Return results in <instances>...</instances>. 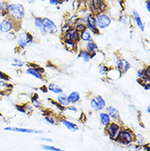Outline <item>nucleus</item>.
Returning <instances> with one entry per match:
<instances>
[{"mask_svg": "<svg viewBox=\"0 0 150 151\" xmlns=\"http://www.w3.org/2000/svg\"><path fill=\"white\" fill-rule=\"evenodd\" d=\"M26 73L28 74V75L34 76V78H36V79L43 80V76H42L41 73L39 72L37 67H36V68H33V67L28 68L27 70H26Z\"/></svg>", "mask_w": 150, "mask_h": 151, "instance_id": "15", "label": "nucleus"}, {"mask_svg": "<svg viewBox=\"0 0 150 151\" xmlns=\"http://www.w3.org/2000/svg\"><path fill=\"white\" fill-rule=\"evenodd\" d=\"M17 109L18 110L19 112H21V113H27V109H26V106L25 105H17Z\"/></svg>", "mask_w": 150, "mask_h": 151, "instance_id": "39", "label": "nucleus"}, {"mask_svg": "<svg viewBox=\"0 0 150 151\" xmlns=\"http://www.w3.org/2000/svg\"><path fill=\"white\" fill-rule=\"evenodd\" d=\"M94 99L97 100L98 104V105H99V107H100L101 110H103V109H105L106 101L104 100V99L103 98L102 96H100V95H97V96H95Z\"/></svg>", "mask_w": 150, "mask_h": 151, "instance_id": "27", "label": "nucleus"}, {"mask_svg": "<svg viewBox=\"0 0 150 151\" xmlns=\"http://www.w3.org/2000/svg\"><path fill=\"white\" fill-rule=\"evenodd\" d=\"M48 91H50L51 92H53V94H59L63 93V90L59 87L57 85L54 83H50L48 86Z\"/></svg>", "mask_w": 150, "mask_h": 151, "instance_id": "25", "label": "nucleus"}, {"mask_svg": "<svg viewBox=\"0 0 150 151\" xmlns=\"http://www.w3.org/2000/svg\"><path fill=\"white\" fill-rule=\"evenodd\" d=\"M7 13L10 16L11 20H13L16 22H18L25 17V8L21 4H8Z\"/></svg>", "mask_w": 150, "mask_h": 151, "instance_id": "1", "label": "nucleus"}, {"mask_svg": "<svg viewBox=\"0 0 150 151\" xmlns=\"http://www.w3.org/2000/svg\"><path fill=\"white\" fill-rule=\"evenodd\" d=\"M43 25L44 27V30L46 33H49V34H56L57 32V27L56 24L53 22L51 19L48 18V17H44L43 18Z\"/></svg>", "mask_w": 150, "mask_h": 151, "instance_id": "9", "label": "nucleus"}, {"mask_svg": "<svg viewBox=\"0 0 150 151\" xmlns=\"http://www.w3.org/2000/svg\"><path fill=\"white\" fill-rule=\"evenodd\" d=\"M143 72H144V69H140V70H139V71L137 72V76L139 77V79H140V78L142 77Z\"/></svg>", "mask_w": 150, "mask_h": 151, "instance_id": "44", "label": "nucleus"}, {"mask_svg": "<svg viewBox=\"0 0 150 151\" xmlns=\"http://www.w3.org/2000/svg\"><path fill=\"white\" fill-rule=\"evenodd\" d=\"M121 22L123 23V24H126V23H127V17L126 16H123V17H121L120 18Z\"/></svg>", "mask_w": 150, "mask_h": 151, "instance_id": "41", "label": "nucleus"}, {"mask_svg": "<svg viewBox=\"0 0 150 151\" xmlns=\"http://www.w3.org/2000/svg\"><path fill=\"white\" fill-rule=\"evenodd\" d=\"M40 147L45 150L49 151H65L63 150H62V149H59V148L54 147V146H52V145H40Z\"/></svg>", "mask_w": 150, "mask_h": 151, "instance_id": "28", "label": "nucleus"}, {"mask_svg": "<svg viewBox=\"0 0 150 151\" xmlns=\"http://www.w3.org/2000/svg\"><path fill=\"white\" fill-rule=\"evenodd\" d=\"M80 39L85 42L93 41V37H92V34L89 30H85L81 33H80Z\"/></svg>", "mask_w": 150, "mask_h": 151, "instance_id": "24", "label": "nucleus"}, {"mask_svg": "<svg viewBox=\"0 0 150 151\" xmlns=\"http://www.w3.org/2000/svg\"><path fill=\"white\" fill-rule=\"evenodd\" d=\"M78 58H82V60L85 62V63H90V60L93 58V56L87 52L85 49H81L80 51V53L78 54Z\"/></svg>", "mask_w": 150, "mask_h": 151, "instance_id": "22", "label": "nucleus"}, {"mask_svg": "<svg viewBox=\"0 0 150 151\" xmlns=\"http://www.w3.org/2000/svg\"><path fill=\"white\" fill-rule=\"evenodd\" d=\"M80 22L85 24L87 30H90V32H93L94 35L99 34V30L97 28L96 18L94 13H88L86 15H85L80 19Z\"/></svg>", "mask_w": 150, "mask_h": 151, "instance_id": "2", "label": "nucleus"}, {"mask_svg": "<svg viewBox=\"0 0 150 151\" xmlns=\"http://www.w3.org/2000/svg\"><path fill=\"white\" fill-rule=\"evenodd\" d=\"M30 101H31V104H32V105L34 106V108H40L42 106V103L40 102V100L39 99V97H38L37 94H34L31 99H30Z\"/></svg>", "mask_w": 150, "mask_h": 151, "instance_id": "26", "label": "nucleus"}, {"mask_svg": "<svg viewBox=\"0 0 150 151\" xmlns=\"http://www.w3.org/2000/svg\"><path fill=\"white\" fill-rule=\"evenodd\" d=\"M27 2H28V3H29V4H34V3H35V0H27Z\"/></svg>", "mask_w": 150, "mask_h": 151, "instance_id": "46", "label": "nucleus"}, {"mask_svg": "<svg viewBox=\"0 0 150 151\" xmlns=\"http://www.w3.org/2000/svg\"><path fill=\"white\" fill-rule=\"evenodd\" d=\"M57 103L61 106H62V107H67V106L71 104L70 102L68 101L67 94H64V93L57 94Z\"/></svg>", "mask_w": 150, "mask_h": 151, "instance_id": "17", "label": "nucleus"}, {"mask_svg": "<svg viewBox=\"0 0 150 151\" xmlns=\"http://www.w3.org/2000/svg\"><path fill=\"white\" fill-rule=\"evenodd\" d=\"M91 8L94 12H96V15H97L98 13H102L105 11L107 8V4L103 0H92Z\"/></svg>", "mask_w": 150, "mask_h": 151, "instance_id": "10", "label": "nucleus"}, {"mask_svg": "<svg viewBox=\"0 0 150 151\" xmlns=\"http://www.w3.org/2000/svg\"><path fill=\"white\" fill-rule=\"evenodd\" d=\"M8 87H11V85L4 80H0V88H8Z\"/></svg>", "mask_w": 150, "mask_h": 151, "instance_id": "36", "label": "nucleus"}, {"mask_svg": "<svg viewBox=\"0 0 150 151\" xmlns=\"http://www.w3.org/2000/svg\"><path fill=\"white\" fill-rule=\"evenodd\" d=\"M109 68L108 67H106L105 65H100L98 67V72L102 74V75H106V73L108 72Z\"/></svg>", "mask_w": 150, "mask_h": 151, "instance_id": "33", "label": "nucleus"}, {"mask_svg": "<svg viewBox=\"0 0 150 151\" xmlns=\"http://www.w3.org/2000/svg\"><path fill=\"white\" fill-rule=\"evenodd\" d=\"M146 8H147V10H148V12H150V1L149 0L146 1Z\"/></svg>", "mask_w": 150, "mask_h": 151, "instance_id": "45", "label": "nucleus"}, {"mask_svg": "<svg viewBox=\"0 0 150 151\" xmlns=\"http://www.w3.org/2000/svg\"><path fill=\"white\" fill-rule=\"evenodd\" d=\"M80 40V32L75 30V28L68 30L63 35L64 42H72L74 44H77L79 43Z\"/></svg>", "mask_w": 150, "mask_h": 151, "instance_id": "5", "label": "nucleus"}, {"mask_svg": "<svg viewBox=\"0 0 150 151\" xmlns=\"http://www.w3.org/2000/svg\"><path fill=\"white\" fill-rule=\"evenodd\" d=\"M132 14H133V17L135 19V22L136 23V25H137V27H139L141 31H144V24L143 23L139 12L136 11L135 9H133L132 10Z\"/></svg>", "mask_w": 150, "mask_h": 151, "instance_id": "16", "label": "nucleus"}, {"mask_svg": "<svg viewBox=\"0 0 150 151\" xmlns=\"http://www.w3.org/2000/svg\"><path fill=\"white\" fill-rule=\"evenodd\" d=\"M121 131V127L116 122H110L107 126V132L109 137L113 140H117Z\"/></svg>", "mask_w": 150, "mask_h": 151, "instance_id": "6", "label": "nucleus"}, {"mask_svg": "<svg viewBox=\"0 0 150 151\" xmlns=\"http://www.w3.org/2000/svg\"><path fill=\"white\" fill-rule=\"evenodd\" d=\"M90 107L94 110H95V111H101V109H100V107L98 105L97 100L94 98H92L90 99Z\"/></svg>", "mask_w": 150, "mask_h": 151, "instance_id": "29", "label": "nucleus"}, {"mask_svg": "<svg viewBox=\"0 0 150 151\" xmlns=\"http://www.w3.org/2000/svg\"><path fill=\"white\" fill-rule=\"evenodd\" d=\"M75 45L76 44H74L72 42H65V45H66V47H67V49L68 50H73V49H75Z\"/></svg>", "mask_w": 150, "mask_h": 151, "instance_id": "35", "label": "nucleus"}, {"mask_svg": "<svg viewBox=\"0 0 150 151\" xmlns=\"http://www.w3.org/2000/svg\"><path fill=\"white\" fill-rule=\"evenodd\" d=\"M85 50L88 53H90L94 58L95 53H98V46L94 40L93 41H89L87 42L86 45H85Z\"/></svg>", "mask_w": 150, "mask_h": 151, "instance_id": "13", "label": "nucleus"}, {"mask_svg": "<svg viewBox=\"0 0 150 151\" xmlns=\"http://www.w3.org/2000/svg\"><path fill=\"white\" fill-rule=\"evenodd\" d=\"M95 18H96L97 28L99 30H104L106 28H108L112 23V18L104 12L97 14Z\"/></svg>", "mask_w": 150, "mask_h": 151, "instance_id": "3", "label": "nucleus"}, {"mask_svg": "<svg viewBox=\"0 0 150 151\" xmlns=\"http://www.w3.org/2000/svg\"><path fill=\"white\" fill-rule=\"evenodd\" d=\"M119 1H120V2H122V1H123V0H119Z\"/></svg>", "mask_w": 150, "mask_h": 151, "instance_id": "50", "label": "nucleus"}, {"mask_svg": "<svg viewBox=\"0 0 150 151\" xmlns=\"http://www.w3.org/2000/svg\"><path fill=\"white\" fill-rule=\"evenodd\" d=\"M12 65L17 67V68H22L23 66L25 65V63L21 60L20 58H15L14 60L12 61Z\"/></svg>", "mask_w": 150, "mask_h": 151, "instance_id": "32", "label": "nucleus"}, {"mask_svg": "<svg viewBox=\"0 0 150 151\" xmlns=\"http://www.w3.org/2000/svg\"><path fill=\"white\" fill-rule=\"evenodd\" d=\"M8 4L5 2L0 3V14L1 15H5L8 12Z\"/></svg>", "mask_w": 150, "mask_h": 151, "instance_id": "30", "label": "nucleus"}, {"mask_svg": "<svg viewBox=\"0 0 150 151\" xmlns=\"http://www.w3.org/2000/svg\"><path fill=\"white\" fill-rule=\"evenodd\" d=\"M34 42V38L32 36V35H30L28 32L23 31L22 33L18 35L17 38V45L19 46L20 49H25L27 46H28L30 44H32Z\"/></svg>", "mask_w": 150, "mask_h": 151, "instance_id": "4", "label": "nucleus"}, {"mask_svg": "<svg viewBox=\"0 0 150 151\" xmlns=\"http://www.w3.org/2000/svg\"><path fill=\"white\" fill-rule=\"evenodd\" d=\"M67 109L68 110H71V111H73V112H75V113H76L77 112V109L75 108V106H67Z\"/></svg>", "mask_w": 150, "mask_h": 151, "instance_id": "42", "label": "nucleus"}, {"mask_svg": "<svg viewBox=\"0 0 150 151\" xmlns=\"http://www.w3.org/2000/svg\"><path fill=\"white\" fill-rule=\"evenodd\" d=\"M150 106L149 105H148V107H147V112H148V113H150Z\"/></svg>", "mask_w": 150, "mask_h": 151, "instance_id": "48", "label": "nucleus"}, {"mask_svg": "<svg viewBox=\"0 0 150 151\" xmlns=\"http://www.w3.org/2000/svg\"><path fill=\"white\" fill-rule=\"evenodd\" d=\"M107 112L106 113L108 114L111 118H113L114 120H117L120 118V113L119 111L116 109V108H114L113 106H108L107 109Z\"/></svg>", "mask_w": 150, "mask_h": 151, "instance_id": "18", "label": "nucleus"}, {"mask_svg": "<svg viewBox=\"0 0 150 151\" xmlns=\"http://www.w3.org/2000/svg\"><path fill=\"white\" fill-rule=\"evenodd\" d=\"M116 68L120 71L121 73H126L131 68L130 63H128L126 59H119L116 61Z\"/></svg>", "mask_w": 150, "mask_h": 151, "instance_id": "12", "label": "nucleus"}, {"mask_svg": "<svg viewBox=\"0 0 150 151\" xmlns=\"http://www.w3.org/2000/svg\"><path fill=\"white\" fill-rule=\"evenodd\" d=\"M0 80H4V81H9V77H8V76L7 74H5L4 72L0 71Z\"/></svg>", "mask_w": 150, "mask_h": 151, "instance_id": "38", "label": "nucleus"}, {"mask_svg": "<svg viewBox=\"0 0 150 151\" xmlns=\"http://www.w3.org/2000/svg\"><path fill=\"white\" fill-rule=\"evenodd\" d=\"M5 131H10V132H20V133H33V134H42L43 131L41 130H34V129L30 128H19V127H8L4 128Z\"/></svg>", "mask_w": 150, "mask_h": 151, "instance_id": "11", "label": "nucleus"}, {"mask_svg": "<svg viewBox=\"0 0 150 151\" xmlns=\"http://www.w3.org/2000/svg\"><path fill=\"white\" fill-rule=\"evenodd\" d=\"M149 67H148L145 69H144V72H143L142 77L140 78V80L142 81H147V80H149Z\"/></svg>", "mask_w": 150, "mask_h": 151, "instance_id": "31", "label": "nucleus"}, {"mask_svg": "<svg viewBox=\"0 0 150 151\" xmlns=\"http://www.w3.org/2000/svg\"><path fill=\"white\" fill-rule=\"evenodd\" d=\"M44 121L49 125H55L56 124V122H55V119L53 118V117H51V116H46L44 117Z\"/></svg>", "mask_w": 150, "mask_h": 151, "instance_id": "34", "label": "nucleus"}, {"mask_svg": "<svg viewBox=\"0 0 150 151\" xmlns=\"http://www.w3.org/2000/svg\"><path fill=\"white\" fill-rule=\"evenodd\" d=\"M61 123L63 125L64 127L67 129V130L71 131V132H77V131L79 130V127H78L77 125L75 124V123H73V122H71L70 121H67V120L62 119V120H61Z\"/></svg>", "mask_w": 150, "mask_h": 151, "instance_id": "19", "label": "nucleus"}, {"mask_svg": "<svg viewBox=\"0 0 150 151\" xmlns=\"http://www.w3.org/2000/svg\"><path fill=\"white\" fill-rule=\"evenodd\" d=\"M16 22L11 18L4 19L0 23V31L2 33H9L15 28Z\"/></svg>", "mask_w": 150, "mask_h": 151, "instance_id": "7", "label": "nucleus"}, {"mask_svg": "<svg viewBox=\"0 0 150 151\" xmlns=\"http://www.w3.org/2000/svg\"><path fill=\"white\" fill-rule=\"evenodd\" d=\"M99 118H100V122H101L102 124L105 127H107L111 122V120H112V118L106 112H102V113H99Z\"/></svg>", "mask_w": 150, "mask_h": 151, "instance_id": "23", "label": "nucleus"}, {"mask_svg": "<svg viewBox=\"0 0 150 151\" xmlns=\"http://www.w3.org/2000/svg\"><path fill=\"white\" fill-rule=\"evenodd\" d=\"M4 92L2 90H0V96H4Z\"/></svg>", "mask_w": 150, "mask_h": 151, "instance_id": "47", "label": "nucleus"}, {"mask_svg": "<svg viewBox=\"0 0 150 151\" xmlns=\"http://www.w3.org/2000/svg\"><path fill=\"white\" fill-rule=\"evenodd\" d=\"M121 72L117 69V68H109L108 72L106 73V75L108 76V78H110L112 80L119 79L121 76Z\"/></svg>", "mask_w": 150, "mask_h": 151, "instance_id": "14", "label": "nucleus"}, {"mask_svg": "<svg viewBox=\"0 0 150 151\" xmlns=\"http://www.w3.org/2000/svg\"><path fill=\"white\" fill-rule=\"evenodd\" d=\"M34 24L35 27L38 29V30L41 34H46V31H45L44 27V25H43V18H41V17H35L34 19Z\"/></svg>", "mask_w": 150, "mask_h": 151, "instance_id": "21", "label": "nucleus"}, {"mask_svg": "<svg viewBox=\"0 0 150 151\" xmlns=\"http://www.w3.org/2000/svg\"><path fill=\"white\" fill-rule=\"evenodd\" d=\"M68 101L70 102V104H75V103L79 102L80 99V94L79 92L77 91H72L71 93L67 95Z\"/></svg>", "mask_w": 150, "mask_h": 151, "instance_id": "20", "label": "nucleus"}, {"mask_svg": "<svg viewBox=\"0 0 150 151\" xmlns=\"http://www.w3.org/2000/svg\"><path fill=\"white\" fill-rule=\"evenodd\" d=\"M16 34L15 32H12V31H11V32H9L8 35H7V39L8 40H15L16 38Z\"/></svg>", "mask_w": 150, "mask_h": 151, "instance_id": "37", "label": "nucleus"}, {"mask_svg": "<svg viewBox=\"0 0 150 151\" xmlns=\"http://www.w3.org/2000/svg\"><path fill=\"white\" fill-rule=\"evenodd\" d=\"M61 1H62V0H49V4H51V5L57 6V4H60Z\"/></svg>", "mask_w": 150, "mask_h": 151, "instance_id": "40", "label": "nucleus"}, {"mask_svg": "<svg viewBox=\"0 0 150 151\" xmlns=\"http://www.w3.org/2000/svg\"><path fill=\"white\" fill-rule=\"evenodd\" d=\"M133 139H134V136L130 131L121 130L116 141H119L120 143H122L124 145H128V144L131 143Z\"/></svg>", "mask_w": 150, "mask_h": 151, "instance_id": "8", "label": "nucleus"}, {"mask_svg": "<svg viewBox=\"0 0 150 151\" xmlns=\"http://www.w3.org/2000/svg\"><path fill=\"white\" fill-rule=\"evenodd\" d=\"M38 139L40 140H43V141H49V142H52L53 141L52 139H50V138H45V137H39Z\"/></svg>", "mask_w": 150, "mask_h": 151, "instance_id": "43", "label": "nucleus"}, {"mask_svg": "<svg viewBox=\"0 0 150 151\" xmlns=\"http://www.w3.org/2000/svg\"><path fill=\"white\" fill-rule=\"evenodd\" d=\"M40 1H42V2H45L46 0H40Z\"/></svg>", "mask_w": 150, "mask_h": 151, "instance_id": "49", "label": "nucleus"}]
</instances>
